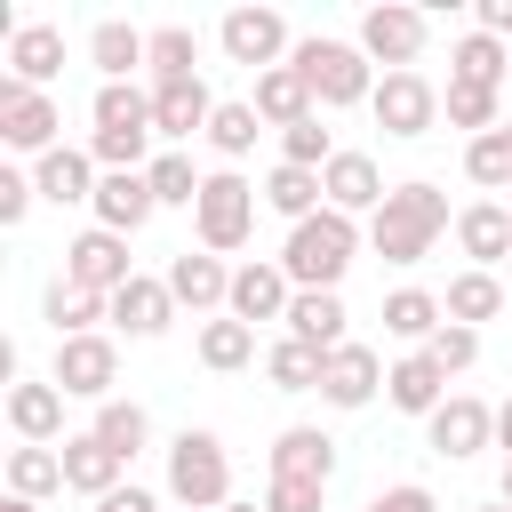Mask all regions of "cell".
<instances>
[{"instance_id":"cell-29","label":"cell","mask_w":512,"mask_h":512,"mask_svg":"<svg viewBox=\"0 0 512 512\" xmlns=\"http://www.w3.org/2000/svg\"><path fill=\"white\" fill-rule=\"evenodd\" d=\"M344 320H352V312H344V296H336V288H296V304H288V320H280V328H288L296 344L336 352V344H352V336H344Z\"/></svg>"},{"instance_id":"cell-33","label":"cell","mask_w":512,"mask_h":512,"mask_svg":"<svg viewBox=\"0 0 512 512\" xmlns=\"http://www.w3.org/2000/svg\"><path fill=\"white\" fill-rule=\"evenodd\" d=\"M40 320L56 328V344H64V336H96V320H112V296H88V288H72V280H48Z\"/></svg>"},{"instance_id":"cell-23","label":"cell","mask_w":512,"mask_h":512,"mask_svg":"<svg viewBox=\"0 0 512 512\" xmlns=\"http://www.w3.org/2000/svg\"><path fill=\"white\" fill-rule=\"evenodd\" d=\"M384 400H392L400 416H432V408L448 400V368H440L432 352H400V360L384 368Z\"/></svg>"},{"instance_id":"cell-46","label":"cell","mask_w":512,"mask_h":512,"mask_svg":"<svg viewBox=\"0 0 512 512\" xmlns=\"http://www.w3.org/2000/svg\"><path fill=\"white\" fill-rule=\"evenodd\" d=\"M424 352H432V360H440L448 376H464V368L480 360V328H456V320H448V328H440V336H432Z\"/></svg>"},{"instance_id":"cell-16","label":"cell","mask_w":512,"mask_h":512,"mask_svg":"<svg viewBox=\"0 0 512 512\" xmlns=\"http://www.w3.org/2000/svg\"><path fill=\"white\" fill-rule=\"evenodd\" d=\"M288 304H296V280L280 272V256H248V264H232V320H288Z\"/></svg>"},{"instance_id":"cell-35","label":"cell","mask_w":512,"mask_h":512,"mask_svg":"<svg viewBox=\"0 0 512 512\" xmlns=\"http://www.w3.org/2000/svg\"><path fill=\"white\" fill-rule=\"evenodd\" d=\"M440 304H448V320H456V328L504 320V280H496V272H472V264H464V272L448 280V296H440Z\"/></svg>"},{"instance_id":"cell-45","label":"cell","mask_w":512,"mask_h":512,"mask_svg":"<svg viewBox=\"0 0 512 512\" xmlns=\"http://www.w3.org/2000/svg\"><path fill=\"white\" fill-rule=\"evenodd\" d=\"M280 160H288V168H328V160H336V136L320 128V112L296 120V128H280Z\"/></svg>"},{"instance_id":"cell-8","label":"cell","mask_w":512,"mask_h":512,"mask_svg":"<svg viewBox=\"0 0 512 512\" xmlns=\"http://www.w3.org/2000/svg\"><path fill=\"white\" fill-rule=\"evenodd\" d=\"M424 40H432V16H424V8L384 0V8H368V16H360V56H368V64H384V72H416Z\"/></svg>"},{"instance_id":"cell-28","label":"cell","mask_w":512,"mask_h":512,"mask_svg":"<svg viewBox=\"0 0 512 512\" xmlns=\"http://www.w3.org/2000/svg\"><path fill=\"white\" fill-rule=\"evenodd\" d=\"M168 320H176V296H168V280H152V272H136V280L112 296V328H120V336H136V344H144V336H160Z\"/></svg>"},{"instance_id":"cell-38","label":"cell","mask_w":512,"mask_h":512,"mask_svg":"<svg viewBox=\"0 0 512 512\" xmlns=\"http://www.w3.org/2000/svg\"><path fill=\"white\" fill-rule=\"evenodd\" d=\"M248 360H256V328H248V320H232V312L200 320V368L232 376V368H248Z\"/></svg>"},{"instance_id":"cell-48","label":"cell","mask_w":512,"mask_h":512,"mask_svg":"<svg viewBox=\"0 0 512 512\" xmlns=\"http://www.w3.org/2000/svg\"><path fill=\"white\" fill-rule=\"evenodd\" d=\"M360 512H440V504H432V488H424V480H392V488H376Z\"/></svg>"},{"instance_id":"cell-25","label":"cell","mask_w":512,"mask_h":512,"mask_svg":"<svg viewBox=\"0 0 512 512\" xmlns=\"http://www.w3.org/2000/svg\"><path fill=\"white\" fill-rule=\"evenodd\" d=\"M144 56H152V32L120 24V16H104V24L88 32V64L104 72V88H128V80L144 72Z\"/></svg>"},{"instance_id":"cell-31","label":"cell","mask_w":512,"mask_h":512,"mask_svg":"<svg viewBox=\"0 0 512 512\" xmlns=\"http://www.w3.org/2000/svg\"><path fill=\"white\" fill-rule=\"evenodd\" d=\"M64 72V32L56 24H24L16 40H8V80L16 88H48Z\"/></svg>"},{"instance_id":"cell-10","label":"cell","mask_w":512,"mask_h":512,"mask_svg":"<svg viewBox=\"0 0 512 512\" xmlns=\"http://www.w3.org/2000/svg\"><path fill=\"white\" fill-rule=\"evenodd\" d=\"M216 40H224V56H232V64H248V72H272V64H288V56H296V40H288V16H280V8H232V16L216 24Z\"/></svg>"},{"instance_id":"cell-42","label":"cell","mask_w":512,"mask_h":512,"mask_svg":"<svg viewBox=\"0 0 512 512\" xmlns=\"http://www.w3.org/2000/svg\"><path fill=\"white\" fill-rule=\"evenodd\" d=\"M440 112H448V128L488 136V128H504V88H464V80H448V88H440Z\"/></svg>"},{"instance_id":"cell-57","label":"cell","mask_w":512,"mask_h":512,"mask_svg":"<svg viewBox=\"0 0 512 512\" xmlns=\"http://www.w3.org/2000/svg\"><path fill=\"white\" fill-rule=\"evenodd\" d=\"M504 136H512V112H504Z\"/></svg>"},{"instance_id":"cell-32","label":"cell","mask_w":512,"mask_h":512,"mask_svg":"<svg viewBox=\"0 0 512 512\" xmlns=\"http://www.w3.org/2000/svg\"><path fill=\"white\" fill-rule=\"evenodd\" d=\"M504 72H512V40H496V32H464L448 48V80H464V88H504Z\"/></svg>"},{"instance_id":"cell-22","label":"cell","mask_w":512,"mask_h":512,"mask_svg":"<svg viewBox=\"0 0 512 512\" xmlns=\"http://www.w3.org/2000/svg\"><path fill=\"white\" fill-rule=\"evenodd\" d=\"M456 248L472 256V272H496V264L512 256V208H504V200H472V208H456Z\"/></svg>"},{"instance_id":"cell-4","label":"cell","mask_w":512,"mask_h":512,"mask_svg":"<svg viewBox=\"0 0 512 512\" xmlns=\"http://www.w3.org/2000/svg\"><path fill=\"white\" fill-rule=\"evenodd\" d=\"M168 504L176 512H224L232 504V448L200 424H184L168 440Z\"/></svg>"},{"instance_id":"cell-13","label":"cell","mask_w":512,"mask_h":512,"mask_svg":"<svg viewBox=\"0 0 512 512\" xmlns=\"http://www.w3.org/2000/svg\"><path fill=\"white\" fill-rule=\"evenodd\" d=\"M64 280H72V288H88V296H120V288L136 280L128 240H120V232H104V224H88V232L64 248Z\"/></svg>"},{"instance_id":"cell-19","label":"cell","mask_w":512,"mask_h":512,"mask_svg":"<svg viewBox=\"0 0 512 512\" xmlns=\"http://www.w3.org/2000/svg\"><path fill=\"white\" fill-rule=\"evenodd\" d=\"M8 424H16V440H32V448L72 440V432H64V392H56L48 376H16V384H8Z\"/></svg>"},{"instance_id":"cell-54","label":"cell","mask_w":512,"mask_h":512,"mask_svg":"<svg viewBox=\"0 0 512 512\" xmlns=\"http://www.w3.org/2000/svg\"><path fill=\"white\" fill-rule=\"evenodd\" d=\"M0 512H40V504H24V496H8V504H0Z\"/></svg>"},{"instance_id":"cell-12","label":"cell","mask_w":512,"mask_h":512,"mask_svg":"<svg viewBox=\"0 0 512 512\" xmlns=\"http://www.w3.org/2000/svg\"><path fill=\"white\" fill-rule=\"evenodd\" d=\"M424 440H432V456L472 464V456L496 440V408H488V400H472V392H448V400L424 416Z\"/></svg>"},{"instance_id":"cell-47","label":"cell","mask_w":512,"mask_h":512,"mask_svg":"<svg viewBox=\"0 0 512 512\" xmlns=\"http://www.w3.org/2000/svg\"><path fill=\"white\" fill-rule=\"evenodd\" d=\"M328 488L320 480H264V512H320Z\"/></svg>"},{"instance_id":"cell-20","label":"cell","mask_w":512,"mask_h":512,"mask_svg":"<svg viewBox=\"0 0 512 512\" xmlns=\"http://www.w3.org/2000/svg\"><path fill=\"white\" fill-rule=\"evenodd\" d=\"M376 392H384L376 344H336V352H328V376H320V400H328V408H368Z\"/></svg>"},{"instance_id":"cell-18","label":"cell","mask_w":512,"mask_h":512,"mask_svg":"<svg viewBox=\"0 0 512 512\" xmlns=\"http://www.w3.org/2000/svg\"><path fill=\"white\" fill-rule=\"evenodd\" d=\"M320 192H328V208H336V216H376L392 184H384V168H376L368 152H336V160L320 168Z\"/></svg>"},{"instance_id":"cell-27","label":"cell","mask_w":512,"mask_h":512,"mask_svg":"<svg viewBox=\"0 0 512 512\" xmlns=\"http://www.w3.org/2000/svg\"><path fill=\"white\" fill-rule=\"evenodd\" d=\"M248 104H256V120H264V128H296V120H312V112H320V104H312V80H304L296 64L256 72V96H248Z\"/></svg>"},{"instance_id":"cell-50","label":"cell","mask_w":512,"mask_h":512,"mask_svg":"<svg viewBox=\"0 0 512 512\" xmlns=\"http://www.w3.org/2000/svg\"><path fill=\"white\" fill-rule=\"evenodd\" d=\"M472 32H496V40H512V0H480V8H472Z\"/></svg>"},{"instance_id":"cell-11","label":"cell","mask_w":512,"mask_h":512,"mask_svg":"<svg viewBox=\"0 0 512 512\" xmlns=\"http://www.w3.org/2000/svg\"><path fill=\"white\" fill-rule=\"evenodd\" d=\"M56 128H64V112H56L48 88H16V80H0V144H8V152L48 160V152H56Z\"/></svg>"},{"instance_id":"cell-40","label":"cell","mask_w":512,"mask_h":512,"mask_svg":"<svg viewBox=\"0 0 512 512\" xmlns=\"http://www.w3.org/2000/svg\"><path fill=\"white\" fill-rule=\"evenodd\" d=\"M64 488V448H8V496H24V504H40V496H56Z\"/></svg>"},{"instance_id":"cell-49","label":"cell","mask_w":512,"mask_h":512,"mask_svg":"<svg viewBox=\"0 0 512 512\" xmlns=\"http://www.w3.org/2000/svg\"><path fill=\"white\" fill-rule=\"evenodd\" d=\"M32 200H40V192H32V176H24V168H0V224H8V232L32 216Z\"/></svg>"},{"instance_id":"cell-56","label":"cell","mask_w":512,"mask_h":512,"mask_svg":"<svg viewBox=\"0 0 512 512\" xmlns=\"http://www.w3.org/2000/svg\"><path fill=\"white\" fill-rule=\"evenodd\" d=\"M472 512H512V504H504V496H496V504H472Z\"/></svg>"},{"instance_id":"cell-43","label":"cell","mask_w":512,"mask_h":512,"mask_svg":"<svg viewBox=\"0 0 512 512\" xmlns=\"http://www.w3.org/2000/svg\"><path fill=\"white\" fill-rule=\"evenodd\" d=\"M144 176H152V200H160V208H200V184H208V176L192 168V152H168V144H160V160H152Z\"/></svg>"},{"instance_id":"cell-26","label":"cell","mask_w":512,"mask_h":512,"mask_svg":"<svg viewBox=\"0 0 512 512\" xmlns=\"http://www.w3.org/2000/svg\"><path fill=\"white\" fill-rule=\"evenodd\" d=\"M272 480H336V440L320 432V424H288L280 440H272Z\"/></svg>"},{"instance_id":"cell-1","label":"cell","mask_w":512,"mask_h":512,"mask_svg":"<svg viewBox=\"0 0 512 512\" xmlns=\"http://www.w3.org/2000/svg\"><path fill=\"white\" fill-rule=\"evenodd\" d=\"M448 224H456V216H448V192H440V184H424V176H408V184H392V192H384V208L368 216V248H376L384 264H400V272H408V264H424V256H432V240H440Z\"/></svg>"},{"instance_id":"cell-34","label":"cell","mask_w":512,"mask_h":512,"mask_svg":"<svg viewBox=\"0 0 512 512\" xmlns=\"http://www.w3.org/2000/svg\"><path fill=\"white\" fill-rule=\"evenodd\" d=\"M256 192H264V208H272V216H288V224H304V216H320V208H328L320 168H288V160H280V168H272Z\"/></svg>"},{"instance_id":"cell-3","label":"cell","mask_w":512,"mask_h":512,"mask_svg":"<svg viewBox=\"0 0 512 512\" xmlns=\"http://www.w3.org/2000/svg\"><path fill=\"white\" fill-rule=\"evenodd\" d=\"M352 256H360V216H336V208L288 224V240H280V272L296 288H344Z\"/></svg>"},{"instance_id":"cell-24","label":"cell","mask_w":512,"mask_h":512,"mask_svg":"<svg viewBox=\"0 0 512 512\" xmlns=\"http://www.w3.org/2000/svg\"><path fill=\"white\" fill-rule=\"evenodd\" d=\"M64 488L104 504V496H120V488H128V464H120L96 432H72V440H64Z\"/></svg>"},{"instance_id":"cell-9","label":"cell","mask_w":512,"mask_h":512,"mask_svg":"<svg viewBox=\"0 0 512 512\" xmlns=\"http://www.w3.org/2000/svg\"><path fill=\"white\" fill-rule=\"evenodd\" d=\"M368 112H376V128H384V136L416 144V136H432V120H440V88H432L424 72H384V80H376V96H368Z\"/></svg>"},{"instance_id":"cell-37","label":"cell","mask_w":512,"mask_h":512,"mask_svg":"<svg viewBox=\"0 0 512 512\" xmlns=\"http://www.w3.org/2000/svg\"><path fill=\"white\" fill-rule=\"evenodd\" d=\"M256 136H264V120H256V104H248V96L216 104V120H208V152H216L224 168H240V160L256 152Z\"/></svg>"},{"instance_id":"cell-51","label":"cell","mask_w":512,"mask_h":512,"mask_svg":"<svg viewBox=\"0 0 512 512\" xmlns=\"http://www.w3.org/2000/svg\"><path fill=\"white\" fill-rule=\"evenodd\" d=\"M96 512H160V496H152V488H136V480H128V488H120V496H104V504H96Z\"/></svg>"},{"instance_id":"cell-52","label":"cell","mask_w":512,"mask_h":512,"mask_svg":"<svg viewBox=\"0 0 512 512\" xmlns=\"http://www.w3.org/2000/svg\"><path fill=\"white\" fill-rule=\"evenodd\" d=\"M496 448H504V456H512V400H504V408H496Z\"/></svg>"},{"instance_id":"cell-55","label":"cell","mask_w":512,"mask_h":512,"mask_svg":"<svg viewBox=\"0 0 512 512\" xmlns=\"http://www.w3.org/2000/svg\"><path fill=\"white\" fill-rule=\"evenodd\" d=\"M224 512H264V504H240V496H232V504H224Z\"/></svg>"},{"instance_id":"cell-21","label":"cell","mask_w":512,"mask_h":512,"mask_svg":"<svg viewBox=\"0 0 512 512\" xmlns=\"http://www.w3.org/2000/svg\"><path fill=\"white\" fill-rule=\"evenodd\" d=\"M88 208H96V224H104V232H120V240H128V232H144V224H152V208H160V200H152V176H144V168H120V176H104V184H96V200H88Z\"/></svg>"},{"instance_id":"cell-7","label":"cell","mask_w":512,"mask_h":512,"mask_svg":"<svg viewBox=\"0 0 512 512\" xmlns=\"http://www.w3.org/2000/svg\"><path fill=\"white\" fill-rule=\"evenodd\" d=\"M48 384H56L64 400H96V408H104V400H120V392H112V384H120V344H112L104 328H96V336H64V344H56Z\"/></svg>"},{"instance_id":"cell-17","label":"cell","mask_w":512,"mask_h":512,"mask_svg":"<svg viewBox=\"0 0 512 512\" xmlns=\"http://www.w3.org/2000/svg\"><path fill=\"white\" fill-rule=\"evenodd\" d=\"M96 184H104V168H96L88 144H56L48 160H32V192H40L48 208H88Z\"/></svg>"},{"instance_id":"cell-44","label":"cell","mask_w":512,"mask_h":512,"mask_svg":"<svg viewBox=\"0 0 512 512\" xmlns=\"http://www.w3.org/2000/svg\"><path fill=\"white\" fill-rule=\"evenodd\" d=\"M464 176H472L480 192H512V136H504V128L472 136V144H464Z\"/></svg>"},{"instance_id":"cell-30","label":"cell","mask_w":512,"mask_h":512,"mask_svg":"<svg viewBox=\"0 0 512 512\" xmlns=\"http://www.w3.org/2000/svg\"><path fill=\"white\" fill-rule=\"evenodd\" d=\"M440 328H448V304H440L432 288H392V296H384V336H400L408 352H424Z\"/></svg>"},{"instance_id":"cell-53","label":"cell","mask_w":512,"mask_h":512,"mask_svg":"<svg viewBox=\"0 0 512 512\" xmlns=\"http://www.w3.org/2000/svg\"><path fill=\"white\" fill-rule=\"evenodd\" d=\"M496 496H504V504H512V456H504V480H496Z\"/></svg>"},{"instance_id":"cell-41","label":"cell","mask_w":512,"mask_h":512,"mask_svg":"<svg viewBox=\"0 0 512 512\" xmlns=\"http://www.w3.org/2000/svg\"><path fill=\"white\" fill-rule=\"evenodd\" d=\"M144 72H152V80H200V32H192V24H152Z\"/></svg>"},{"instance_id":"cell-15","label":"cell","mask_w":512,"mask_h":512,"mask_svg":"<svg viewBox=\"0 0 512 512\" xmlns=\"http://www.w3.org/2000/svg\"><path fill=\"white\" fill-rule=\"evenodd\" d=\"M168 296H176V312H224L232 304V264L224 256H208V248H184V256H168Z\"/></svg>"},{"instance_id":"cell-6","label":"cell","mask_w":512,"mask_h":512,"mask_svg":"<svg viewBox=\"0 0 512 512\" xmlns=\"http://www.w3.org/2000/svg\"><path fill=\"white\" fill-rule=\"evenodd\" d=\"M256 184L240 176V168H208V184H200V208H192V232H200V248L208 256H232V248H248V232H256Z\"/></svg>"},{"instance_id":"cell-14","label":"cell","mask_w":512,"mask_h":512,"mask_svg":"<svg viewBox=\"0 0 512 512\" xmlns=\"http://www.w3.org/2000/svg\"><path fill=\"white\" fill-rule=\"evenodd\" d=\"M208 120H216L208 80H152V128H160L168 152H184L192 136H208Z\"/></svg>"},{"instance_id":"cell-39","label":"cell","mask_w":512,"mask_h":512,"mask_svg":"<svg viewBox=\"0 0 512 512\" xmlns=\"http://www.w3.org/2000/svg\"><path fill=\"white\" fill-rule=\"evenodd\" d=\"M264 376H272V392H320V376H328V352H320V344H296V336H280V344L264 352Z\"/></svg>"},{"instance_id":"cell-36","label":"cell","mask_w":512,"mask_h":512,"mask_svg":"<svg viewBox=\"0 0 512 512\" xmlns=\"http://www.w3.org/2000/svg\"><path fill=\"white\" fill-rule=\"evenodd\" d=\"M88 432H96V440H104V448H112L120 464H136V456L152 448V416H144V400H104Z\"/></svg>"},{"instance_id":"cell-5","label":"cell","mask_w":512,"mask_h":512,"mask_svg":"<svg viewBox=\"0 0 512 512\" xmlns=\"http://www.w3.org/2000/svg\"><path fill=\"white\" fill-rule=\"evenodd\" d=\"M288 64L312 80V104H320V112H344V104H368V96H376V64L360 56V40H328V32H312V40H296Z\"/></svg>"},{"instance_id":"cell-2","label":"cell","mask_w":512,"mask_h":512,"mask_svg":"<svg viewBox=\"0 0 512 512\" xmlns=\"http://www.w3.org/2000/svg\"><path fill=\"white\" fill-rule=\"evenodd\" d=\"M96 136H88V152H96V168L104 176H120V168H152L160 160V128H152V88H96Z\"/></svg>"}]
</instances>
